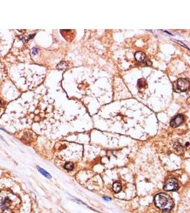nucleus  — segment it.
Returning <instances> with one entry per match:
<instances>
[{
	"label": "nucleus",
	"mask_w": 190,
	"mask_h": 213,
	"mask_svg": "<svg viewBox=\"0 0 190 213\" xmlns=\"http://www.w3.org/2000/svg\"><path fill=\"white\" fill-rule=\"evenodd\" d=\"M19 202L16 195L4 190L0 192V213H13Z\"/></svg>",
	"instance_id": "nucleus-1"
},
{
	"label": "nucleus",
	"mask_w": 190,
	"mask_h": 213,
	"mask_svg": "<svg viewBox=\"0 0 190 213\" xmlns=\"http://www.w3.org/2000/svg\"><path fill=\"white\" fill-rule=\"evenodd\" d=\"M189 144H190V143H189V142H187V144H186V146H188Z\"/></svg>",
	"instance_id": "nucleus-14"
},
{
	"label": "nucleus",
	"mask_w": 190,
	"mask_h": 213,
	"mask_svg": "<svg viewBox=\"0 0 190 213\" xmlns=\"http://www.w3.org/2000/svg\"><path fill=\"white\" fill-rule=\"evenodd\" d=\"M135 58L136 61H138L139 63H144L145 61V55L142 52H137L135 54Z\"/></svg>",
	"instance_id": "nucleus-6"
},
{
	"label": "nucleus",
	"mask_w": 190,
	"mask_h": 213,
	"mask_svg": "<svg viewBox=\"0 0 190 213\" xmlns=\"http://www.w3.org/2000/svg\"><path fill=\"white\" fill-rule=\"evenodd\" d=\"M37 169H38V171L40 172V173H41L43 176H44L45 177H46V178H51V176L48 173V172H46L45 170H44L43 168H40L39 166H37Z\"/></svg>",
	"instance_id": "nucleus-9"
},
{
	"label": "nucleus",
	"mask_w": 190,
	"mask_h": 213,
	"mask_svg": "<svg viewBox=\"0 0 190 213\" xmlns=\"http://www.w3.org/2000/svg\"><path fill=\"white\" fill-rule=\"evenodd\" d=\"M190 80L187 78H180L173 82V89L177 92L187 91L190 88Z\"/></svg>",
	"instance_id": "nucleus-3"
},
{
	"label": "nucleus",
	"mask_w": 190,
	"mask_h": 213,
	"mask_svg": "<svg viewBox=\"0 0 190 213\" xmlns=\"http://www.w3.org/2000/svg\"><path fill=\"white\" fill-rule=\"evenodd\" d=\"M102 199H103V200H105V201L111 200V198H106V197H103V198H102Z\"/></svg>",
	"instance_id": "nucleus-13"
},
{
	"label": "nucleus",
	"mask_w": 190,
	"mask_h": 213,
	"mask_svg": "<svg viewBox=\"0 0 190 213\" xmlns=\"http://www.w3.org/2000/svg\"><path fill=\"white\" fill-rule=\"evenodd\" d=\"M67 68H68V64L65 62H61L57 65V69H58V70H63Z\"/></svg>",
	"instance_id": "nucleus-10"
},
{
	"label": "nucleus",
	"mask_w": 190,
	"mask_h": 213,
	"mask_svg": "<svg viewBox=\"0 0 190 213\" xmlns=\"http://www.w3.org/2000/svg\"><path fill=\"white\" fill-rule=\"evenodd\" d=\"M1 100H0V107H1Z\"/></svg>",
	"instance_id": "nucleus-15"
},
{
	"label": "nucleus",
	"mask_w": 190,
	"mask_h": 213,
	"mask_svg": "<svg viewBox=\"0 0 190 213\" xmlns=\"http://www.w3.org/2000/svg\"><path fill=\"white\" fill-rule=\"evenodd\" d=\"M164 190L166 191H175L179 188V183L175 178H169L164 185Z\"/></svg>",
	"instance_id": "nucleus-4"
},
{
	"label": "nucleus",
	"mask_w": 190,
	"mask_h": 213,
	"mask_svg": "<svg viewBox=\"0 0 190 213\" xmlns=\"http://www.w3.org/2000/svg\"><path fill=\"white\" fill-rule=\"evenodd\" d=\"M73 168H74V164L72 162H67V163H65V165H64V168L68 171H72L73 169Z\"/></svg>",
	"instance_id": "nucleus-8"
},
{
	"label": "nucleus",
	"mask_w": 190,
	"mask_h": 213,
	"mask_svg": "<svg viewBox=\"0 0 190 213\" xmlns=\"http://www.w3.org/2000/svg\"><path fill=\"white\" fill-rule=\"evenodd\" d=\"M146 85V81L145 79L142 78V79H139L138 80V87L139 88H144Z\"/></svg>",
	"instance_id": "nucleus-11"
},
{
	"label": "nucleus",
	"mask_w": 190,
	"mask_h": 213,
	"mask_svg": "<svg viewBox=\"0 0 190 213\" xmlns=\"http://www.w3.org/2000/svg\"><path fill=\"white\" fill-rule=\"evenodd\" d=\"M38 48H33V50H32V53H33V55H37V54L38 53Z\"/></svg>",
	"instance_id": "nucleus-12"
},
{
	"label": "nucleus",
	"mask_w": 190,
	"mask_h": 213,
	"mask_svg": "<svg viewBox=\"0 0 190 213\" xmlns=\"http://www.w3.org/2000/svg\"><path fill=\"white\" fill-rule=\"evenodd\" d=\"M154 204L160 209L170 210L174 206V201L169 195L165 193H160L154 198Z\"/></svg>",
	"instance_id": "nucleus-2"
},
{
	"label": "nucleus",
	"mask_w": 190,
	"mask_h": 213,
	"mask_svg": "<svg viewBox=\"0 0 190 213\" xmlns=\"http://www.w3.org/2000/svg\"><path fill=\"white\" fill-rule=\"evenodd\" d=\"M184 122V117L181 114H177L175 117H173V119L171 120L170 125L173 128H176L179 125H181Z\"/></svg>",
	"instance_id": "nucleus-5"
},
{
	"label": "nucleus",
	"mask_w": 190,
	"mask_h": 213,
	"mask_svg": "<svg viewBox=\"0 0 190 213\" xmlns=\"http://www.w3.org/2000/svg\"><path fill=\"white\" fill-rule=\"evenodd\" d=\"M113 189L115 192L117 193V192H119L121 190L122 186H121V184L119 182H115V183H113Z\"/></svg>",
	"instance_id": "nucleus-7"
}]
</instances>
